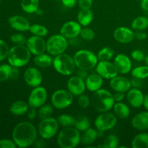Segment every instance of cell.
<instances>
[{
	"instance_id": "1",
	"label": "cell",
	"mask_w": 148,
	"mask_h": 148,
	"mask_svg": "<svg viewBox=\"0 0 148 148\" xmlns=\"http://www.w3.org/2000/svg\"><path fill=\"white\" fill-rule=\"evenodd\" d=\"M37 137V130L33 124L27 121L19 123L12 132V138L19 147L32 145Z\"/></svg>"
},
{
	"instance_id": "2",
	"label": "cell",
	"mask_w": 148,
	"mask_h": 148,
	"mask_svg": "<svg viewBox=\"0 0 148 148\" xmlns=\"http://www.w3.org/2000/svg\"><path fill=\"white\" fill-rule=\"evenodd\" d=\"M91 101L93 108L102 113L109 111L115 104L114 95L106 89H99L93 92Z\"/></svg>"
},
{
	"instance_id": "3",
	"label": "cell",
	"mask_w": 148,
	"mask_h": 148,
	"mask_svg": "<svg viewBox=\"0 0 148 148\" xmlns=\"http://www.w3.org/2000/svg\"><path fill=\"white\" fill-rule=\"evenodd\" d=\"M30 51L24 45H16L10 49L7 59L12 66L21 67L29 62L30 59Z\"/></svg>"
},
{
	"instance_id": "4",
	"label": "cell",
	"mask_w": 148,
	"mask_h": 148,
	"mask_svg": "<svg viewBox=\"0 0 148 148\" xmlns=\"http://www.w3.org/2000/svg\"><path fill=\"white\" fill-rule=\"evenodd\" d=\"M75 63L78 69L89 71L96 67L98 56L89 50L82 49L75 53L73 56Z\"/></svg>"
},
{
	"instance_id": "5",
	"label": "cell",
	"mask_w": 148,
	"mask_h": 148,
	"mask_svg": "<svg viewBox=\"0 0 148 148\" xmlns=\"http://www.w3.org/2000/svg\"><path fill=\"white\" fill-rule=\"evenodd\" d=\"M79 131L74 127H65L59 132L57 137L58 145L62 148H74L80 143Z\"/></svg>"
},
{
	"instance_id": "6",
	"label": "cell",
	"mask_w": 148,
	"mask_h": 148,
	"mask_svg": "<svg viewBox=\"0 0 148 148\" xmlns=\"http://www.w3.org/2000/svg\"><path fill=\"white\" fill-rule=\"evenodd\" d=\"M53 66L56 72L64 76L72 75L76 67L74 58L64 53L55 56Z\"/></svg>"
},
{
	"instance_id": "7",
	"label": "cell",
	"mask_w": 148,
	"mask_h": 148,
	"mask_svg": "<svg viewBox=\"0 0 148 148\" xmlns=\"http://www.w3.org/2000/svg\"><path fill=\"white\" fill-rule=\"evenodd\" d=\"M68 47L67 39L62 35H53L46 41V51L53 56L63 53Z\"/></svg>"
},
{
	"instance_id": "8",
	"label": "cell",
	"mask_w": 148,
	"mask_h": 148,
	"mask_svg": "<svg viewBox=\"0 0 148 148\" xmlns=\"http://www.w3.org/2000/svg\"><path fill=\"white\" fill-rule=\"evenodd\" d=\"M59 123L57 119L52 117L41 119L38 124V133L40 137L45 140L53 137L57 133Z\"/></svg>"
},
{
	"instance_id": "9",
	"label": "cell",
	"mask_w": 148,
	"mask_h": 148,
	"mask_svg": "<svg viewBox=\"0 0 148 148\" xmlns=\"http://www.w3.org/2000/svg\"><path fill=\"white\" fill-rule=\"evenodd\" d=\"M73 101V95L66 90H59L53 92L51 97V103L53 107L57 109L67 108Z\"/></svg>"
},
{
	"instance_id": "10",
	"label": "cell",
	"mask_w": 148,
	"mask_h": 148,
	"mask_svg": "<svg viewBox=\"0 0 148 148\" xmlns=\"http://www.w3.org/2000/svg\"><path fill=\"white\" fill-rule=\"evenodd\" d=\"M116 122V116L106 111L97 117L95 121V126L98 131L105 132L115 127Z\"/></svg>"
},
{
	"instance_id": "11",
	"label": "cell",
	"mask_w": 148,
	"mask_h": 148,
	"mask_svg": "<svg viewBox=\"0 0 148 148\" xmlns=\"http://www.w3.org/2000/svg\"><path fill=\"white\" fill-rule=\"evenodd\" d=\"M47 91L43 87H36L30 92L28 99V104L31 108H40L47 100Z\"/></svg>"
},
{
	"instance_id": "12",
	"label": "cell",
	"mask_w": 148,
	"mask_h": 148,
	"mask_svg": "<svg viewBox=\"0 0 148 148\" xmlns=\"http://www.w3.org/2000/svg\"><path fill=\"white\" fill-rule=\"evenodd\" d=\"M96 72L103 78L107 79H111L118 75L114 64L109 61H100L96 66Z\"/></svg>"
},
{
	"instance_id": "13",
	"label": "cell",
	"mask_w": 148,
	"mask_h": 148,
	"mask_svg": "<svg viewBox=\"0 0 148 148\" xmlns=\"http://www.w3.org/2000/svg\"><path fill=\"white\" fill-rule=\"evenodd\" d=\"M26 46L28 48L30 53L34 55L40 54L46 51V42L44 39L40 36L34 35L27 39Z\"/></svg>"
},
{
	"instance_id": "14",
	"label": "cell",
	"mask_w": 148,
	"mask_h": 148,
	"mask_svg": "<svg viewBox=\"0 0 148 148\" xmlns=\"http://www.w3.org/2000/svg\"><path fill=\"white\" fill-rule=\"evenodd\" d=\"M81 25L75 21H69L65 23L60 29V34L66 39H72L80 35Z\"/></svg>"
},
{
	"instance_id": "15",
	"label": "cell",
	"mask_w": 148,
	"mask_h": 148,
	"mask_svg": "<svg viewBox=\"0 0 148 148\" xmlns=\"http://www.w3.org/2000/svg\"><path fill=\"white\" fill-rule=\"evenodd\" d=\"M67 89L75 96H79L84 93L86 89V85L84 79L78 76L72 77L67 82Z\"/></svg>"
},
{
	"instance_id": "16",
	"label": "cell",
	"mask_w": 148,
	"mask_h": 148,
	"mask_svg": "<svg viewBox=\"0 0 148 148\" xmlns=\"http://www.w3.org/2000/svg\"><path fill=\"white\" fill-rule=\"evenodd\" d=\"M24 79L29 86L36 88L41 84L43 77L37 68L29 67L25 72Z\"/></svg>"
},
{
	"instance_id": "17",
	"label": "cell",
	"mask_w": 148,
	"mask_h": 148,
	"mask_svg": "<svg viewBox=\"0 0 148 148\" xmlns=\"http://www.w3.org/2000/svg\"><path fill=\"white\" fill-rule=\"evenodd\" d=\"M111 88L116 92H127L131 89V81L123 76H116L111 79Z\"/></svg>"
},
{
	"instance_id": "18",
	"label": "cell",
	"mask_w": 148,
	"mask_h": 148,
	"mask_svg": "<svg viewBox=\"0 0 148 148\" xmlns=\"http://www.w3.org/2000/svg\"><path fill=\"white\" fill-rule=\"evenodd\" d=\"M114 64L118 73L125 75L129 73L132 69V62L130 58L124 53H119L116 56Z\"/></svg>"
},
{
	"instance_id": "19",
	"label": "cell",
	"mask_w": 148,
	"mask_h": 148,
	"mask_svg": "<svg viewBox=\"0 0 148 148\" xmlns=\"http://www.w3.org/2000/svg\"><path fill=\"white\" fill-rule=\"evenodd\" d=\"M114 38L119 43H128L134 39V33L128 27H119L114 32Z\"/></svg>"
},
{
	"instance_id": "20",
	"label": "cell",
	"mask_w": 148,
	"mask_h": 148,
	"mask_svg": "<svg viewBox=\"0 0 148 148\" xmlns=\"http://www.w3.org/2000/svg\"><path fill=\"white\" fill-rule=\"evenodd\" d=\"M9 24L13 29L21 32L29 30L30 27L28 20L24 17L20 15H15L10 17Z\"/></svg>"
},
{
	"instance_id": "21",
	"label": "cell",
	"mask_w": 148,
	"mask_h": 148,
	"mask_svg": "<svg viewBox=\"0 0 148 148\" xmlns=\"http://www.w3.org/2000/svg\"><path fill=\"white\" fill-rule=\"evenodd\" d=\"M127 93V101L134 108H140L143 105L144 95L138 88L130 89Z\"/></svg>"
},
{
	"instance_id": "22",
	"label": "cell",
	"mask_w": 148,
	"mask_h": 148,
	"mask_svg": "<svg viewBox=\"0 0 148 148\" xmlns=\"http://www.w3.org/2000/svg\"><path fill=\"white\" fill-rule=\"evenodd\" d=\"M103 79L99 74H91L88 75L85 79L86 88L90 92H95L98 90L101 89L103 85Z\"/></svg>"
},
{
	"instance_id": "23",
	"label": "cell",
	"mask_w": 148,
	"mask_h": 148,
	"mask_svg": "<svg viewBox=\"0 0 148 148\" xmlns=\"http://www.w3.org/2000/svg\"><path fill=\"white\" fill-rule=\"evenodd\" d=\"M132 125L136 130H148V111H143L136 114L132 120Z\"/></svg>"
},
{
	"instance_id": "24",
	"label": "cell",
	"mask_w": 148,
	"mask_h": 148,
	"mask_svg": "<svg viewBox=\"0 0 148 148\" xmlns=\"http://www.w3.org/2000/svg\"><path fill=\"white\" fill-rule=\"evenodd\" d=\"M93 14L90 9H81L77 14L78 23L82 26H88L92 23Z\"/></svg>"
},
{
	"instance_id": "25",
	"label": "cell",
	"mask_w": 148,
	"mask_h": 148,
	"mask_svg": "<svg viewBox=\"0 0 148 148\" xmlns=\"http://www.w3.org/2000/svg\"><path fill=\"white\" fill-rule=\"evenodd\" d=\"M98 130L92 128H89L84 132L83 134L81 136L80 141L83 145H91L98 138Z\"/></svg>"
},
{
	"instance_id": "26",
	"label": "cell",
	"mask_w": 148,
	"mask_h": 148,
	"mask_svg": "<svg viewBox=\"0 0 148 148\" xmlns=\"http://www.w3.org/2000/svg\"><path fill=\"white\" fill-rule=\"evenodd\" d=\"M35 64L40 68H48L53 64V59L46 53H40V54L36 55L33 59Z\"/></svg>"
},
{
	"instance_id": "27",
	"label": "cell",
	"mask_w": 148,
	"mask_h": 148,
	"mask_svg": "<svg viewBox=\"0 0 148 148\" xmlns=\"http://www.w3.org/2000/svg\"><path fill=\"white\" fill-rule=\"evenodd\" d=\"M28 105L29 104L23 101H15L10 106V111L14 115H23L28 111Z\"/></svg>"
},
{
	"instance_id": "28",
	"label": "cell",
	"mask_w": 148,
	"mask_h": 148,
	"mask_svg": "<svg viewBox=\"0 0 148 148\" xmlns=\"http://www.w3.org/2000/svg\"><path fill=\"white\" fill-rule=\"evenodd\" d=\"M114 111L115 115L120 119H127L130 116V110L127 104L121 102H117L114 106Z\"/></svg>"
},
{
	"instance_id": "29",
	"label": "cell",
	"mask_w": 148,
	"mask_h": 148,
	"mask_svg": "<svg viewBox=\"0 0 148 148\" xmlns=\"http://www.w3.org/2000/svg\"><path fill=\"white\" fill-rule=\"evenodd\" d=\"M133 148H148V134L140 133L137 134L132 142Z\"/></svg>"
},
{
	"instance_id": "30",
	"label": "cell",
	"mask_w": 148,
	"mask_h": 148,
	"mask_svg": "<svg viewBox=\"0 0 148 148\" xmlns=\"http://www.w3.org/2000/svg\"><path fill=\"white\" fill-rule=\"evenodd\" d=\"M21 7L27 13L36 12L39 7V0H22Z\"/></svg>"
},
{
	"instance_id": "31",
	"label": "cell",
	"mask_w": 148,
	"mask_h": 148,
	"mask_svg": "<svg viewBox=\"0 0 148 148\" xmlns=\"http://www.w3.org/2000/svg\"><path fill=\"white\" fill-rule=\"evenodd\" d=\"M132 27L135 30H144L148 27V18L146 17H138L132 23Z\"/></svg>"
},
{
	"instance_id": "32",
	"label": "cell",
	"mask_w": 148,
	"mask_h": 148,
	"mask_svg": "<svg viewBox=\"0 0 148 148\" xmlns=\"http://www.w3.org/2000/svg\"><path fill=\"white\" fill-rule=\"evenodd\" d=\"M59 124L64 127H73L76 124V120L73 116L67 114H62L57 118Z\"/></svg>"
},
{
	"instance_id": "33",
	"label": "cell",
	"mask_w": 148,
	"mask_h": 148,
	"mask_svg": "<svg viewBox=\"0 0 148 148\" xmlns=\"http://www.w3.org/2000/svg\"><path fill=\"white\" fill-rule=\"evenodd\" d=\"M114 51L110 47H104L98 53V59L100 61H109L114 57Z\"/></svg>"
},
{
	"instance_id": "34",
	"label": "cell",
	"mask_w": 148,
	"mask_h": 148,
	"mask_svg": "<svg viewBox=\"0 0 148 148\" xmlns=\"http://www.w3.org/2000/svg\"><path fill=\"white\" fill-rule=\"evenodd\" d=\"M133 77L143 79L148 77V66H141L133 69L132 71Z\"/></svg>"
},
{
	"instance_id": "35",
	"label": "cell",
	"mask_w": 148,
	"mask_h": 148,
	"mask_svg": "<svg viewBox=\"0 0 148 148\" xmlns=\"http://www.w3.org/2000/svg\"><path fill=\"white\" fill-rule=\"evenodd\" d=\"M119 139L116 135H108L104 140L102 145H99V147L104 148H116L119 147Z\"/></svg>"
},
{
	"instance_id": "36",
	"label": "cell",
	"mask_w": 148,
	"mask_h": 148,
	"mask_svg": "<svg viewBox=\"0 0 148 148\" xmlns=\"http://www.w3.org/2000/svg\"><path fill=\"white\" fill-rule=\"evenodd\" d=\"M29 30L34 36H40V37H44L48 34V29L46 28V27L39 24H34L30 25Z\"/></svg>"
},
{
	"instance_id": "37",
	"label": "cell",
	"mask_w": 148,
	"mask_h": 148,
	"mask_svg": "<svg viewBox=\"0 0 148 148\" xmlns=\"http://www.w3.org/2000/svg\"><path fill=\"white\" fill-rule=\"evenodd\" d=\"M53 114V107L51 105H43L40 107V109L38 111V116L40 119L51 117Z\"/></svg>"
},
{
	"instance_id": "38",
	"label": "cell",
	"mask_w": 148,
	"mask_h": 148,
	"mask_svg": "<svg viewBox=\"0 0 148 148\" xmlns=\"http://www.w3.org/2000/svg\"><path fill=\"white\" fill-rule=\"evenodd\" d=\"M11 72L12 67L10 65H0V82H4L7 79H10Z\"/></svg>"
},
{
	"instance_id": "39",
	"label": "cell",
	"mask_w": 148,
	"mask_h": 148,
	"mask_svg": "<svg viewBox=\"0 0 148 148\" xmlns=\"http://www.w3.org/2000/svg\"><path fill=\"white\" fill-rule=\"evenodd\" d=\"M90 123L89 119L87 117H82L76 121L75 127L78 131L85 132V130L90 128Z\"/></svg>"
},
{
	"instance_id": "40",
	"label": "cell",
	"mask_w": 148,
	"mask_h": 148,
	"mask_svg": "<svg viewBox=\"0 0 148 148\" xmlns=\"http://www.w3.org/2000/svg\"><path fill=\"white\" fill-rule=\"evenodd\" d=\"M80 36L84 40H92L95 38V32L90 28L84 27L82 28L80 32Z\"/></svg>"
},
{
	"instance_id": "41",
	"label": "cell",
	"mask_w": 148,
	"mask_h": 148,
	"mask_svg": "<svg viewBox=\"0 0 148 148\" xmlns=\"http://www.w3.org/2000/svg\"><path fill=\"white\" fill-rule=\"evenodd\" d=\"M9 51L10 49L8 45L6 42L0 39V62L4 60L7 57Z\"/></svg>"
},
{
	"instance_id": "42",
	"label": "cell",
	"mask_w": 148,
	"mask_h": 148,
	"mask_svg": "<svg viewBox=\"0 0 148 148\" xmlns=\"http://www.w3.org/2000/svg\"><path fill=\"white\" fill-rule=\"evenodd\" d=\"M77 103L79 107L82 108H87L90 106V100L89 97L86 95H82L78 96L77 99Z\"/></svg>"
},
{
	"instance_id": "43",
	"label": "cell",
	"mask_w": 148,
	"mask_h": 148,
	"mask_svg": "<svg viewBox=\"0 0 148 148\" xmlns=\"http://www.w3.org/2000/svg\"><path fill=\"white\" fill-rule=\"evenodd\" d=\"M10 39H11L12 43H15L17 45H24L27 42L26 38L23 35L20 34V33L13 34L10 38Z\"/></svg>"
},
{
	"instance_id": "44",
	"label": "cell",
	"mask_w": 148,
	"mask_h": 148,
	"mask_svg": "<svg viewBox=\"0 0 148 148\" xmlns=\"http://www.w3.org/2000/svg\"><path fill=\"white\" fill-rule=\"evenodd\" d=\"M131 56L132 59L137 62H142L145 59L143 51H142L141 50H138V49L133 51L131 53Z\"/></svg>"
},
{
	"instance_id": "45",
	"label": "cell",
	"mask_w": 148,
	"mask_h": 148,
	"mask_svg": "<svg viewBox=\"0 0 148 148\" xmlns=\"http://www.w3.org/2000/svg\"><path fill=\"white\" fill-rule=\"evenodd\" d=\"M17 145L14 141L10 140H0V148H15Z\"/></svg>"
},
{
	"instance_id": "46",
	"label": "cell",
	"mask_w": 148,
	"mask_h": 148,
	"mask_svg": "<svg viewBox=\"0 0 148 148\" xmlns=\"http://www.w3.org/2000/svg\"><path fill=\"white\" fill-rule=\"evenodd\" d=\"M77 4L80 9H90L92 5V0H77Z\"/></svg>"
},
{
	"instance_id": "47",
	"label": "cell",
	"mask_w": 148,
	"mask_h": 148,
	"mask_svg": "<svg viewBox=\"0 0 148 148\" xmlns=\"http://www.w3.org/2000/svg\"><path fill=\"white\" fill-rule=\"evenodd\" d=\"M62 2L66 8H72L76 5L77 0H62Z\"/></svg>"
},
{
	"instance_id": "48",
	"label": "cell",
	"mask_w": 148,
	"mask_h": 148,
	"mask_svg": "<svg viewBox=\"0 0 148 148\" xmlns=\"http://www.w3.org/2000/svg\"><path fill=\"white\" fill-rule=\"evenodd\" d=\"M147 34L143 32V30H137V32L134 33V38L138 40H145L147 38Z\"/></svg>"
},
{
	"instance_id": "49",
	"label": "cell",
	"mask_w": 148,
	"mask_h": 148,
	"mask_svg": "<svg viewBox=\"0 0 148 148\" xmlns=\"http://www.w3.org/2000/svg\"><path fill=\"white\" fill-rule=\"evenodd\" d=\"M18 67H15V66H12V72L11 75H10V78L11 79H16L19 76V70L17 69Z\"/></svg>"
},
{
	"instance_id": "50",
	"label": "cell",
	"mask_w": 148,
	"mask_h": 148,
	"mask_svg": "<svg viewBox=\"0 0 148 148\" xmlns=\"http://www.w3.org/2000/svg\"><path fill=\"white\" fill-rule=\"evenodd\" d=\"M77 76H78L79 77L82 78V79H84V80H85V79H86L87 77H88V71L79 69V70L77 72Z\"/></svg>"
},
{
	"instance_id": "51",
	"label": "cell",
	"mask_w": 148,
	"mask_h": 148,
	"mask_svg": "<svg viewBox=\"0 0 148 148\" xmlns=\"http://www.w3.org/2000/svg\"><path fill=\"white\" fill-rule=\"evenodd\" d=\"M114 101H115L116 102H121V101L124 98V92H116L114 95Z\"/></svg>"
},
{
	"instance_id": "52",
	"label": "cell",
	"mask_w": 148,
	"mask_h": 148,
	"mask_svg": "<svg viewBox=\"0 0 148 148\" xmlns=\"http://www.w3.org/2000/svg\"><path fill=\"white\" fill-rule=\"evenodd\" d=\"M141 8L144 11H148V0H141Z\"/></svg>"
},
{
	"instance_id": "53",
	"label": "cell",
	"mask_w": 148,
	"mask_h": 148,
	"mask_svg": "<svg viewBox=\"0 0 148 148\" xmlns=\"http://www.w3.org/2000/svg\"><path fill=\"white\" fill-rule=\"evenodd\" d=\"M27 116H28V118H30V119H33L36 116V111H35V108H32V109L30 110V111H28Z\"/></svg>"
},
{
	"instance_id": "54",
	"label": "cell",
	"mask_w": 148,
	"mask_h": 148,
	"mask_svg": "<svg viewBox=\"0 0 148 148\" xmlns=\"http://www.w3.org/2000/svg\"><path fill=\"white\" fill-rule=\"evenodd\" d=\"M143 106H144L145 108H146V110L148 111V94L144 95V101H143Z\"/></svg>"
},
{
	"instance_id": "55",
	"label": "cell",
	"mask_w": 148,
	"mask_h": 148,
	"mask_svg": "<svg viewBox=\"0 0 148 148\" xmlns=\"http://www.w3.org/2000/svg\"><path fill=\"white\" fill-rule=\"evenodd\" d=\"M145 60L146 64H147V66H148V56L145 58Z\"/></svg>"
},
{
	"instance_id": "56",
	"label": "cell",
	"mask_w": 148,
	"mask_h": 148,
	"mask_svg": "<svg viewBox=\"0 0 148 148\" xmlns=\"http://www.w3.org/2000/svg\"><path fill=\"white\" fill-rule=\"evenodd\" d=\"M0 1H1V0H0Z\"/></svg>"
}]
</instances>
